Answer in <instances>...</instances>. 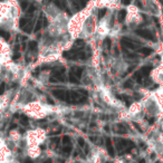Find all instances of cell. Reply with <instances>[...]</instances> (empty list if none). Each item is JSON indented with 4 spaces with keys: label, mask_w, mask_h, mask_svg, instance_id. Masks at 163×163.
Instances as JSON below:
<instances>
[{
    "label": "cell",
    "mask_w": 163,
    "mask_h": 163,
    "mask_svg": "<svg viewBox=\"0 0 163 163\" xmlns=\"http://www.w3.org/2000/svg\"><path fill=\"white\" fill-rule=\"evenodd\" d=\"M132 86H133V84H132V81H127V82H125V83H124V87L126 88V87H132Z\"/></svg>",
    "instance_id": "obj_24"
},
{
    "label": "cell",
    "mask_w": 163,
    "mask_h": 163,
    "mask_svg": "<svg viewBox=\"0 0 163 163\" xmlns=\"http://www.w3.org/2000/svg\"><path fill=\"white\" fill-rule=\"evenodd\" d=\"M23 29H24V31H26L27 34H30V33H31V30H33V24H31V23H28V24L26 25V26L24 27Z\"/></svg>",
    "instance_id": "obj_11"
},
{
    "label": "cell",
    "mask_w": 163,
    "mask_h": 163,
    "mask_svg": "<svg viewBox=\"0 0 163 163\" xmlns=\"http://www.w3.org/2000/svg\"><path fill=\"white\" fill-rule=\"evenodd\" d=\"M27 24H28V19H27V18H21V19H20L19 25H20V27H21V28H24V27L26 26Z\"/></svg>",
    "instance_id": "obj_19"
},
{
    "label": "cell",
    "mask_w": 163,
    "mask_h": 163,
    "mask_svg": "<svg viewBox=\"0 0 163 163\" xmlns=\"http://www.w3.org/2000/svg\"><path fill=\"white\" fill-rule=\"evenodd\" d=\"M116 127H118V130H116V132L120 134H125L126 133V130H125V127L122 125V124H118L116 125Z\"/></svg>",
    "instance_id": "obj_12"
},
{
    "label": "cell",
    "mask_w": 163,
    "mask_h": 163,
    "mask_svg": "<svg viewBox=\"0 0 163 163\" xmlns=\"http://www.w3.org/2000/svg\"><path fill=\"white\" fill-rule=\"evenodd\" d=\"M118 21L120 23H123L124 21V19H125V17H126V10H120L118 11Z\"/></svg>",
    "instance_id": "obj_8"
},
{
    "label": "cell",
    "mask_w": 163,
    "mask_h": 163,
    "mask_svg": "<svg viewBox=\"0 0 163 163\" xmlns=\"http://www.w3.org/2000/svg\"><path fill=\"white\" fill-rule=\"evenodd\" d=\"M78 144H79V147H84L86 144H85V141L83 140V139H78Z\"/></svg>",
    "instance_id": "obj_26"
},
{
    "label": "cell",
    "mask_w": 163,
    "mask_h": 163,
    "mask_svg": "<svg viewBox=\"0 0 163 163\" xmlns=\"http://www.w3.org/2000/svg\"><path fill=\"white\" fill-rule=\"evenodd\" d=\"M19 57H20V55H19V54H18V53L13 55V59H15V60H16V59H18V58H19Z\"/></svg>",
    "instance_id": "obj_33"
},
{
    "label": "cell",
    "mask_w": 163,
    "mask_h": 163,
    "mask_svg": "<svg viewBox=\"0 0 163 163\" xmlns=\"http://www.w3.org/2000/svg\"><path fill=\"white\" fill-rule=\"evenodd\" d=\"M63 143L64 145H69V144H72V141H71V137L68 135H66V136L63 137Z\"/></svg>",
    "instance_id": "obj_16"
},
{
    "label": "cell",
    "mask_w": 163,
    "mask_h": 163,
    "mask_svg": "<svg viewBox=\"0 0 163 163\" xmlns=\"http://www.w3.org/2000/svg\"><path fill=\"white\" fill-rule=\"evenodd\" d=\"M0 36L2 37L5 40H8L10 38V34L8 33V31H6V30H2L0 29Z\"/></svg>",
    "instance_id": "obj_10"
},
{
    "label": "cell",
    "mask_w": 163,
    "mask_h": 163,
    "mask_svg": "<svg viewBox=\"0 0 163 163\" xmlns=\"http://www.w3.org/2000/svg\"><path fill=\"white\" fill-rule=\"evenodd\" d=\"M68 78H69V82H71V83H74V84H78L79 83V78H77V77H76L72 72L69 73Z\"/></svg>",
    "instance_id": "obj_9"
},
{
    "label": "cell",
    "mask_w": 163,
    "mask_h": 163,
    "mask_svg": "<svg viewBox=\"0 0 163 163\" xmlns=\"http://www.w3.org/2000/svg\"><path fill=\"white\" fill-rule=\"evenodd\" d=\"M151 69H152V67L151 66H144V67H142V68L140 69L141 74L143 76H149V74H150Z\"/></svg>",
    "instance_id": "obj_7"
},
{
    "label": "cell",
    "mask_w": 163,
    "mask_h": 163,
    "mask_svg": "<svg viewBox=\"0 0 163 163\" xmlns=\"http://www.w3.org/2000/svg\"><path fill=\"white\" fill-rule=\"evenodd\" d=\"M157 163H161V162H157Z\"/></svg>",
    "instance_id": "obj_41"
},
{
    "label": "cell",
    "mask_w": 163,
    "mask_h": 163,
    "mask_svg": "<svg viewBox=\"0 0 163 163\" xmlns=\"http://www.w3.org/2000/svg\"><path fill=\"white\" fill-rule=\"evenodd\" d=\"M131 1H132V0H122V3H123L124 6H129L131 3Z\"/></svg>",
    "instance_id": "obj_31"
},
{
    "label": "cell",
    "mask_w": 163,
    "mask_h": 163,
    "mask_svg": "<svg viewBox=\"0 0 163 163\" xmlns=\"http://www.w3.org/2000/svg\"><path fill=\"white\" fill-rule=\"evenodd\" d=\"M42 163H53V161L50 160V159H48V160H46V161H44Z\"/></svg>",
    "instance_id": "obj_37"
},
{
    "label": "cell",
    "mask_w": 163,
    "mask_h": 163,
    "mask_svg": "<svg viewBox=\"0 0 163 163\" xmlns=\"http://www.w3.org/2000/svg\"><path fill=\"white\" fill-rule=\"evenodd\" d=\"M52 93L57 100H60V101H64V102H69L71 103V92L69 91H65V89H54Z\"/></svg>",
    "instance_id": "obj_1"
},
{
    "label": "cell",
    "mask_w": 163,
    "mask_h": 163,
    "mask_svg": "<svg viewBox=\"0 0 163 163\" xmlns=\"http://www.w3.org/2000/svg\"><path fill=\"white\" fill-rule=\"evenodd\" d=\"M55 5L57 7H58V8H62L63 9V7H62V2H60V0H55Z\"/></svg>",
    "instance_id": "obj_28"
},
{
    "label": "cell",
    "mask_w": 163,
    "mask_h": 163,
    "mask_svg": "<svg viewBox=\"0 0 163 163\" xmlns=\"http://www.w3.org/2000/svg\"><path fill=\"white\" fill-rule=\"evenodd\" d=\"M16 127H17V125H16V124H13V125L10 126V130H13V129H16Z\"/></svg>",
    "instance_id": "obj_36"
},
{
    "label": "cell",
    "mask_w": 163,
    "mask_h": 163,
    "mask_svg": "<svg viewBox=\"0 0 163 163\" xmlns=\"http://www.w3.org/2000/svg\"><path fill=\"white\" fill-rule=\"evenodd\" d=\"M47 102H48L49 104H52V105H53V104H54V102H53V101H52V100H50V98H47Z\"/></svg>",
    "instance_id": "obj_38"
},
{
    "label": "cell",
    "mask_w": 163,
    "mask_h": 163,
    "mask_svg": "<svg viewBox=\"0 0 163 163\" xmlns=\"http://www.w3.org/2000/svg\"><path fill=\"white\" fill-rule=\"evenodd\" d=\"M75 46H84V42L83 40H76Z\"/></svg>",
    "instance_id": "obj_29"
},
{
    "label": "cell",
    "mask_w": 163,
    "mask_h": 163,
    "mask_svg": "<svg viewBox=\"0 0 163 163\" xmlns=\"http://www.w3.org/2000/svg\"><path fill=\"white\" fill-rule=\"evenodd\" d=\"M47 25H48V21H47V19H46V18H44V27H46Z\"/></svg>",
    "instance_id": "obj_35"
},
{
    "label": "cell",
    "mask_w": 163,
    "mask_h": 163,
    "mask_svg": "<svg viewBox=\"0 0 163 163\" xmlns=\"http://www.w3.org/2000/svg\"><path fill=\"white\" fill-rule=\"evenodd\" d=\"M23 163H34V162H33V160H31V159H29V158H26V159L23 161Z\"/></svg>",
    "instance_id": "obj_32"
},
{
    "label": "cell",
    "mask_w": 163,
    "mask_h": 163,
    "mask_svg": "<svg viewBox=\"0 0 163 163\" xmlns=\"http://www.w3.org/2000/svg\"><path fill=\"white\" fill-rule=\"evenodd\" d=\"M105 144H106V149H107V152L110 153V155H111V157H115L114 147H113L112 140L110 139V137H106V140H105Z\"/></svg>",
    "instance_id": "obj_4"
},
{
    "label": "cell",
    "mask_w": 163,
    "mask_h": 163,
    "mask_svg": "<svg viewBox=\"0 0 163 163\" xmlns=\"http://www.w3.org/2000/svg\"><path fill=\"white\" fill-rule=\"evenodd\" d=\"M149 122H150V124H153V118H150V121H149Z\"/></svg>",
    "instance_id": "obj_39"
},
{
    "label": "cell",
    "mask_w": 163,
    "mask_h": 163,
    "mask_svg": "<svg viewBox=\"0 0 163 163\" xmlns=\"http://www.w3.org/2000/svg\"><path fill=\"white\" fill-rule=\"evenodd\" d=\"M88 1H89V0H78V3H79V6H81V8L86 6V3H87Z\"/></svg>",
    "instance_id": "obj_23"
},
{
    "label": "cell",
    "mask_w": 163,
    "mask_h": 163,
    "mask_svg": "<svg viewBox=\"0 0 163 163\" xmlns=\"http://www.w3.org/2000/svg\"><path fill=\"white\" fill-rule=\"evenodd\" d=\"M114 54H115V56H118V47H115L114 48Z\"/></svg>",
    "instance_id": "obj_34"
},
{
    "label": "cell",
    "mask_w": 163,
    "mask_h": 163,
    "mask_svg": "<svg viewBox=\"0 0 163 163\" xmlns=\"http://www.w3.org/2000/svg\"><path fill=\"white\" fill-rule=\"evenodd\" d=\"M42 27V18H39V19L37 20L36 26H35V29H34V30H35V31L37 33V31H39Z\"/></svg>",
    "instance_id": "obj_13"
},
{
    "label": "cell",
    "mask_w": 163,
    "mask_h": 163,
    "mask_svg": "<svg viewBox=\"0 0 163 163\" xmlns=\"http://www.w3.org/2000/svg\"><path fill=\"white\" fill-rule=\"evenodd\" d=\"M122 45L125 47V48H129V49H136V45L132 42L131 38H126V37H123L121 40Z\"/></svg>",
    "instance_id": "obj_3"
},
{
    "label": "cell",
    "mask_w": 163,
    "mask_h": 163,
    "mask_svg": "<svg viewBox=\"0 0 163 163\" xmlns=\"http://www.w3.org/2000/svg\"><path fill=\"white\" fill-rule=\"evenodd\" d=\"M20 6H21V9L23 10H26L27 7H28V2H27V1H21V2H20Z\"/></svg>",
    "instance_id": "obj_22"
},
{
    "label": "cell",
    "mask_w": 163,
    "mask_h": 163,
    "mask_svg": "<svg viewBox=\"0 0 163 163\" xmlns=\"http://www.w3.org/2000/svg\"><path fill=\"white\" fill-rule=\"evenodd\" d=\"M29 49L31 50V52H35L37 49V42H35V40H33V42H29Z\"/></svg>",
    "instance_id": "obj_14"
},
{
    "label": "cell",
    "mask_w": 163,
    "mask_h": 163,
    "mask_svg": "<svg viewBox=\"0 0 163 163\" xmlns=\"http://www.w3.org/2000/svg\"><path fill=\"white\" fill-rule=\"evenodd\" d=\"M139 53H141V54H143V55H145V56H149L153 53V49L149 48V47H143V48L139 49Z\"/></svg>",
    "instance_id": "obj_6"
},
{
    "label": "cell",
    "mask_w": 163,
    "mask_h": 163,
    "mask_svg": "<svg viewBox=\"0 0 163 163\" xmlns=\"http://www.w3.org/2000/svg\"><path fill=\"white\" fill-rule=\"evenodd\" d=\"M135 6L136 7H139V8H142V2H141L140 0H135Z\"/></svg>",
    "instance_id": "obj_30"
},
{
    "label": "cell",
    "mask_w": 163,
    "mask_h": 163,
    "mask_svg": "<svg viewBox=\"0 0 163 163\" xmlns=\"http://www.w3.org/2000/svg\"><path fill=\"white\" fill-rule=\"evenodd\" d=\"M71 72L74 74V75L77 77V78H81L82 77V73H83V68H79V67H73Z\"/></svg>",
    "instance_id": "obj_5"
},
{
    "label": "cell",
    "mask_w": 163,
    "mask_h": 163,
    "mask_svg": "<svg viewBox=\"0 0 163 163\" xmlns=\"http://www.w3.org/2000/svg\"><path fill=\"white\" fill-rule=\"evenodd\" d=\"M50 1H52V0H46V2H50Z\"/></svg>",
    "instance_id": "obj_40"
},
{
    "label": "cell",
    "mask_w": 163,
    "mask_h": 163,
    "mask_svg": "<svg viewBox=\"0 0 163 163\" xmlns=\"http://www.w3.org/2000/svg\"><path fill=\"white\" fill-rule=\"evenodd\" d=\"M5 83H0V95L3 94V92H5Z\"/></svg>",
    "instance_id": "obj_25"
},
{
    "label": "cell",
    "mask_w": 163,
    "mask_h": 163,
    "mask_svg": "<svg viewBox=\"0 0 163 163\" xmlns=\"http://www.w3.org/2000/svg\"><path fill=\"white\" fill-rule=\"evenodd\" d=\"M135 34H136L137 36L142 37V38H145V39L152 40V42H154V40H155V38H154V36H153V34L151 33L150 30H147V29H137V30H135Z\"/></svg>",
    "instance_id": "obj_2"
},
{
    "label": "cell",
    "mask_w": 163,
    "mask_h": 163,
    "mask_svg": "<svg viewBox=\"0 0 163 163\" xmlns=\"http://www.w3.org/2000/svg\"><path fill=\"white\" fill-rule=\"evenodd\" d=\"M20 122L23 125H27L28 124V118H27L26 115H21V118H20Z\"/></svg>",
    "instance_id": "obj_18"
},
{
    "label": "cell",
    "mask_w": 163,
    "mask_h": 163,
    "mask_svg": "<svg viewBox=\"0 0 163 163\" xmlns=\"http://www.w3.org/2000/svg\"><path fill=\"white\" fill-rule=\"evenodd\" d=\"M104 46L106 47V49H110V48H111V46H112V40L110 39V38H105Z\"/></svg>",
    "instance_id": "obj_17"
},
{
    "label": "cell",
    "mask_w": 163,
    "mask_h": 163,
    "mask_svg": "<svg viewBox=\"0 0 163 163\" xmlns=\"http://www.w3.org/2000/svg\"><path fill=\"white\" fill-rule=\"evenodd\" d=\"M35 9H36V7L34 6V5H31V6L29 7V9H28V13H33L34 11H35Z\"/></svg>",
    "instance_id": "obj_27"
},
{
    "label": "cell",
    "mask_w": 163,
    "mask_h": 163,
    "mask_svg": "<svg viewBox=\"0 0 163 163\" xmlns=\"http://www.w3.org/2000/svg\"><path fill=\"white\" fill-rule=\"evenodd\" d=\"M63 151H64L65 153L69 154L71 153V151H72V144H69V145H65V147L63 149Z\"/></svg>",
    "instance_id": "obj_20"
},
{
    "label": "cell",
    "mask_w": 163,
    "mask_h": 163,
    "mask_svg": "<svg viewBox=\"0 0 163 163\" xmlns=\"http://www.w3.org/2000/svg\"><path fill=\"white\" fill-rule=\"evenodd\" d=\"M105 13H106V9H105V8L98 10V18H100V19H101V18H103V17L105 16Z\"/></svg>",
    "instance_id": "obj_21"
},
{
    "label": "cell",
    "mask_w": 163,
    "mask_h": 163,
    "mask_svg": "<svg viewBox=\"0 0 163 163\" xmlns=\"http://www.w3.org/2000/svg\"><path fill=\"white\" fill-rule=\"evenodd\" d=\"M142 77H143V75L141 74V72L139 71V72H136L135 74H134V78L136 79L139 83H142Z\"/></svg>",
    "instance_id": "obj_15"
}]
</instances>
